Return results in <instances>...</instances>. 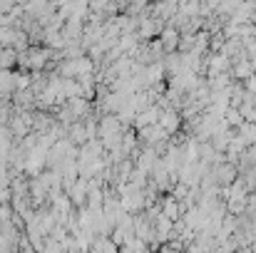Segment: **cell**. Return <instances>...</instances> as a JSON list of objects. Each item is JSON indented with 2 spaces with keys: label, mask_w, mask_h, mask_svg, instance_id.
<instances>
[{
  "label": "cell",
  "mask_w": 256,
  "mask_h": 253,
  "mask_svg": "<svg viewBox=\"0 0 256 253\" xmlns=\"http://www.w3.org/2000/svg\"><path fill=\"white\" fill-rule=\"evenodd\" d=\"M160 42H162V47H164V52L172 55V52H179V42H182V32L174 27V25H167L164 30H162V35H160Z\"/></svg>",
  "instance_id": "obj_1"
},
{
  "label": "cell",
  "mask_w": 256,
  "mask_h": 253,
  "mask_svg": "<svg viewBox=\"0 0 256 253\" xmlns=\"http://www.w3.org/2000/svg\"><path fill=\"white\" fill-rule=\"evenodd\" d=\"M160 127L167 132V134H176L179 129H182V114L176 112V109H162V117H160Z\"/></svg>",
  "instance_id": "obj_2"
},
{
  "label": "cell",
  "mask_w": 256,
  "mask_h": 253,
  "mask_svg": "<svg viewBox=\"0 0 256 253\" xmlns=\"http://www.w3.org/2000/svg\"><path fill=\"white\" fill-rule=\"evenodd\" d=\"M236 134H239V139H244V144L252 149L256 147V124L254 122H244L239 129H236Z\"/></svg>",
  "instance_id": "obj_3"
},
{
  "label": "cell",
  "mask_w": 256,
  "mask_h": 253,
  "mask_svg": "<svg viewBox=\"0 0 256 253\" xmlns=\"http://www.w3.org/2000/svg\"><path fill=\"white\" fill-rule=\"evenodd\" d=\"M244 87H246V92H249L252 97H256V75L252 77V80H246V82H244Z\"/></svg>",
  "instance_id": "obj_4"
}]
</instances>
